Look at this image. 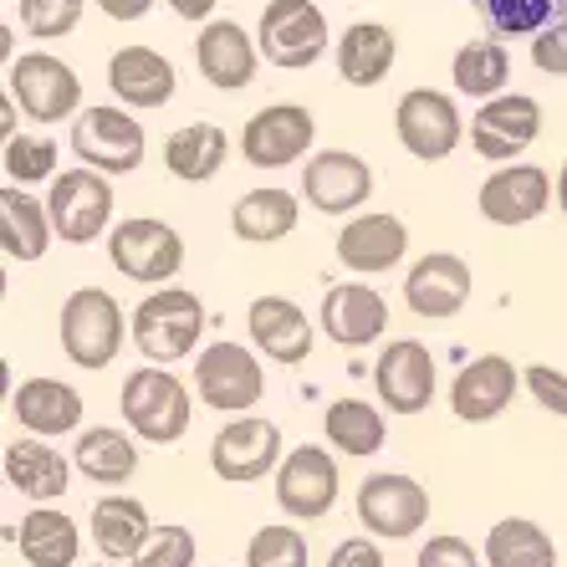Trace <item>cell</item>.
Wrapping results in <instances>:
<instances>
[{"mask_svg":"<svg viewBox=\"0 0 567 567\" xmlns=\"http://www.w3.org/2000/svg\"><path fill=\"white\" fill-rule=\"evenodd\" d=\"M6 481L31 502H56L72 486V465H66L62 450H52V440L21 435L6 445Z\"/></svg>","mask_w":567,"mask_h":567,"instance_id":"27","label":"cell"},{"mask_svg":"<svg viewBox=\"0 0 567 567\" xmlns=\"http://www.w3.org/2000/svg\"><path fill=\"white\" fill-rule=\"evenodd\" d=\"M328 567H383V553H379V542H369V537H348L332 547Z\"/></svg>","mask_w":567,"mask_h":567,"instance_id":"46","label":"cell"},{"mask_svg":"<svg viewBox=\"0 0 567 567\" xmlns=\"http://www.w3.org/2000/svg\"><path fill=\"white\" fill-rule=\"evenodd\" d=\"M174 62L164 52H154V47H118V52L107 56V87L118 93V103L138 107V113H148V107H164L174 97Z\"/></svg>","mask_w":567,"mask_h":567,"instance_id":"24","label":"cell"},{"mask_svg":"<svg viewBox=\"0 0 567 567\" xmlns=\"http://www.w3.org/2000/svg\"><path fill=\"white\" fill-rule=\"evenodd\" d=\"M532 66L547 72V78H567V16L532 41Z\"/></svg>","mask_w":567,"mask_h":567,"instance_id":"45","label":"cell"},{"mask_svg":"<svg viewBox=\"0 0 567 567\" xmlns=\"http://www.w3.org/2000/svg\"><path fill=\"white\" fill-rule=\"evenodd\" d=\"M297 215H302V205H297V195L291 189H251V195L236 199V210H230V230H236L246 246H277V240H287L291 230H297Z\"/></svg>","mask_w":567,"mask_h":567,"instance_id":"31","label":"cell"},{"mask_svg":"<svg viewBox=\"0 0 567 567\" xmlns=\"http://www.w3.org/2000/svg\"><path fill=\"white\" fill-rule=\"evenodd\" d=\"M205 332V302L185 287H158L133 307V348L148 363H179L199 348Z\"/></svg>","mask_w":567,"mask_h":567,"instance_id":"3","label":"cell"},{"mask_svg":"<svg viewBox=\"0 0 567 567\" xmlns=\"http://www.w3.org/2000/svg\"><path fill=\"white\" fill-rule=\"evenodd\" d=\"M118 410H123V424L138 440H148V445L185 440L189 420H195L189 389L169 369H133L118 389Z\"/></svg>","mask_w":567,"mask_h":567,"instance_id":"2","label":"cell"},{"mask_svg":"<svg viewBox=\"0 0 567 567\" xmlns=\"http://www.w3.org/2000/svg\"><path fill=\"white\" fill-rule=\"evenodd\" d=\"M56 169V144L52 138H37V133H16L6 138V179L11 185H37V179H52Z\"/></svg>","mask_w":567,"mask_h":567,"instance_id":"39","label":"cell"},{"mask_svg":"<svg viewBox=\"0 0 567 567\" xmlns=\"http://www.w3.org/2000/svg\"><path fill=\"white\" fill-rule=\"evenodd\" d=\"M373 195V169L348 148H322L302 164V199L317 215H353Z\"/></svg>","mask_w":567,"mask_h":567,"instance_id":"16","label":"cell"},{"mask_svg":"<svg viewBox=\"0 0 567 567\" xmlns=\"http://www.w3.org/2000/svg\"><path fill=\"white\" fill-rule=\"evenodd\" d=\"M542 138V103L527 93H502L471 118V148L491 164H512Z\"/></svg>","mask_w":567,"mask_h":567,"instance_id":"14","label":"cell"},{"mask_svg":"<svg viewBox=\"0 0 567 567\" xmlns=\"http://www.w3.org/2000/svg\"><path fill=\"white\" fill-rule=\"evenodd\" d=\"M317 328L328 332L338 348H369L389 328V302L373 287H363V281H343V287H332L322 297Z\"/></svg>","mask_w":567,"mask_h":567,"instance_id":"23","label":"cell"},{"mask_svg":"<svg viewBox=\"0 0 567 567\" xmlns=\"http://www.w3.org/2000/svg\"><path fill=\"white\" fill-rule=\"evenodd\" d=\"M516 383L522 379H516L512 358L481 353L455 373V383H450V410H455V420H465V424H491L512 410Z\"/></svg>","mask_w":567,"mask_h":567,"instance_id":"21","label":"cell"},{"mask_svg":"<svg viewBox=\"0 0 567 567\" xmlns=\"http://www.w3.org/2000/svg\"><path fill=\"white\" fill-rule=\"evenodd\" d=\"M358 522H363L373 537L404 542L430 522V491L404 471H379L358 486Z\"/></svg>","mask_w":567,"mask_h":567,"instance_id":"12","label":"cell"},{"mask_svg":"<svg viewBox=\"0 0 567 567\" xmlns=\"http://www.w3.org/2000/svg\"><path fill=\"white\" fill-rule=\"evenodd\" d=\"M394 133L404 154L420 158V164H440L461 148L465 138V118L455 97L450 93H435V87H410V93L399 97L394 107Z\"/></svg>","mask_w":567,"mask_h":567,"instance_id":"9","label":"cell"},{"mask_svg":"<svg viewBox=\"0 0 567 567\" xmlns=\"http://www.w3.org/2000/svg\"><path fill=\"white\" fill-rule=\"evenodd\" d=\"M107 21H144L154 11V0H97Z\"/></svg>","mask_w":567,"mask_h":567,"instance_id":"47","label":"cell"},{"mask_svg":"<svg viewBox=\"0 0 567 567\" xmlns=\"http://www.w3.org/2000/svg\"><path fill=\"white\" fill-rule=\"evenodd\" d=\"M557 205H563V215H567V158H563V169H557Z\"/></svg>","mask_w":567,"mask_h":567,"instance_id":"50","label":"cell"},{"mask_svg":"<svg viewBox=\"0 0 567 567\" xmlns=\"http://www.w3.org/2000/svg\"><path fill=\"white\" fill-rule=\"evenodd\" d=\"M256 41H261V56L281 72H302L317 56L328 52V16L317 0H266L261 27H256Z\"/></svg>","mask_w":567,"mask_h":567,"instance_id":"5","label":"cell"},{"mask_svg":"<svg viewBox=\"0 0 567 567\" xmlns=\"http://www.w3.org/2000/svg\"><path fill=\"white\" fill-rule=\"evenodd\" d=\"M322 435H328L332 450H343V455H379L389 430H383V414L373 410L369 399H338L322 414Z\"/></svg>","mask_w":567,"mask_h":567,"instance_id":"38","label":"cell"},{"mask_svg":"<svg viewBox=\"0 0 567 567\" xmlns=\"http://www.w3.org/2000/svg\"><path fill=\"white\" fill-rule=\"evenodd\" d=\"M169 11L179 16V21H210L215 0H169Z\"/></svg>","mask_w":567,"mask_h":567,"instance_id":"48","label":"cell"},{"mask_svg":"<svg viewBox=\"0 0 567 567\" xmlns=\"http://www.w3.org/2000/svg\"><path fill=\"white\" fill-rule=\"evenodd\" d=\"M0 133L6 138H16V97L6 93V103H0Z\"/></svg>","mask_w":567,"mask_h":567,"instance_id":"49","label":"cell"},{"mask_svg":"<svg viewBox=\"0 0 567 567\" xmlns=\"http://www.w3.org/2000/svg\"><path fill=\"white\" fill-rule=\"evenodd\" d=\"M338 461L322 445H297L277 471V506L291 522H322L338 506Z\"/></svg>","mask_w":567,"mask_h":567,"instance_id":"15","label":"cell"},{"mask_svg":"<svg viewBox=\"0 0 567 567\" xmlns=\"http://www.w3.org/2000/svg\"><path fill=\"white\" fill-rule=\"evenodd\" d=\"M107 261L138 287H164L185 266V240H179V230L169 220L133 215V220H118L107 230Z\"/></svg>","mask_w":567,"mask_h":567,"instance_id":"4","label":"cell"},{"mask_svg":"<svg viewBox=\"0 0 567 567\" xmlns=\"http://www.w3.org/2000/svg\"><path fill=\"white\" fill-rule=\"evenodd\" d=\"M527 389L532 399H537L547 414H557V420H567V373H557L553 363H527Z\"/></svg>","mask_w":567,"mask_h":567,"instance_id":"43","label":"cell"},{"mask_svg":"<svg viewBox=\"0 0 567 567\" xmlns=\"http://www.w3.org/2000/svg\"><path fill=\"white\" fill-rule=\"evenodd\" d=\"M410 251V230L399 215H348V225L338 230V261L353 271V277H379V271H394Z\"/></svg>","mask_w":567,"mask_h":567,"instance_id":"22","label":"cell"},{"mask_svg":"<svg viewBox=\"0 0 567 567\" xmlns=\"http://www.w3.org/2000/svg\"><path fill=\"white\" fill-rule=\"evenodd\" d=\"M486 557H475V547L465 537H450V532H440V537H430L420 547V557H414V567H481Z\"/></svg>","mask_w":567,"mask_h":567,"instance_id":"44","label":"cell"},{"mask_svg":"<svg viewBox=\"0 0 567 567\" xmlns=\"http://www.w3.org/2000/svg\"><path fill=\"white\" fill-rule=\"evenodd\" d=\"M506 78H512V56H506L502 41H465L461 52H455V62H450V82H455V93L481 97V103L502 97Z\"/></svg>","mask_w":567,"mask_h":567,"instance_id":"37","label":"cell"},{"mask_svg":"<svg viewBox=\"0 0 567 567\" xmlns=\"http://www.w3.org/2000/svg\"><path fill=\"white\" fill-rule=\"evenodd\" d=\"M225 158H230V138H225L220 123H185V128H174L169 144H164V164H169V174L185 179V185L215 179V174L225 169Z\"/></svg>","mask_w":567,"mask_h":567,"instance_id":"32","label":"cell"},{"mask_svg":"<svg viewBox=\"0 0 567 567\" xmlns=\"http://www.w3.org/2000/svg\"><path fill=\"white\" fill-rule=\"evenodd\" d=\"M399 62V37L379 21H358L338 37V78L348 87H379Z\"/></svg>","mask_w":567,"mask_h":567,"instance_id":"28","label":"cell"},{"mask_svg":"<svg viewBox=\"0 0 567 567\" xmlns=\"http://www.w3.org/2000/svg\"><path fill=\"white\" fill-rule=\"evenodd\" d=\"M52 210L47 199H31L21 185L0 189V246L11 261H41L52 246Z\"/></svg>","mask_w":567,"mask_h":567,"instance_id":"29","label":"cell"},{"mask_svg":"<svg viewBox=\"0 0 567 567\" xmlns=\"http://www.w3.org/2000/svg\"><path fill=\"white\" fill-rule=\"evenodd\" d=\"M6 93L37 123H62L82 107V78L52 52H21L6 66Z\"/></svg>","mask_w":567,"mask_h":567,"instance_id":"6","label":"cell"},{"mask_svg":"<svg viewBox=\"0 0 567 567\" xmlns=\"http://www.w3.org/2000/svg\"><path fill=\"white\" fill-rule=\"evenodd\" d=\"M148 537H154V522L138 496H103L93 506V542L107 563H133Z\"/></svg>","mask_w":567,"mask_h":567,"instance_id":"30","label":"cell"},{"mask_svg":"<svg viewBox=\"0 0 567 567\" xmlns=\"http://www.w3.org/2000/svg\"><path fill=\"white\" fill-rule=\"evenodd\" d=\"M246 567H307V537L287 522H271L246 542Z\"/></svg>","mask_w":567,"mask_h":567,"instance_id":"40","label":"cell"},{"mask_svg":"<svg viewBox=\"0 0 567 567\" xmlns=\"http://www.w3.org/2000/svg\"><path fill=\"white\" fill-rule=\"evenodd\" d=\"M195 394L205 410H220V414L256 410L266 394L261 358L246 343H210L195 358Z\"/></svg>","mask_w":567,"mask_h":567,"instance_id":"8","label":"cell"},{"mask_svg":"<svg viewBox=\"0 0 567 567\" xmlns=\"http://www.w3.org/2000/svg\"><path fill=\"white\" fill-rule=\"evenodd\" d=\"M133 430H113V424H97V430H82L78 440V471L97 486H128L138 475V445H133Z\"/></svg>","mask_w":567,"mask_h":567,"instance_id":"33","label":"cell"},{"mask_svg":"<svg viewBox=\"0 0 567 567\" xmlns=\"http://www.w3.org/2000/svg\"><path fill=\"white\" fill-rule=\"evenodd\" d=\"M16 11L37 41H62L66 31H78L82 0H16Z\"/></svg>","mask_w":567,"mask_h":567,"instance_id":"41","label":"cell"},{"mask_svg":"<svg viewBox=\"0 0 567 567\" xmlns=\"http://www.w3.org/2000/svg\"><path fill=\"white\" fill-rule=\"evenodd\" d=\"M312 138H317V118L297 103H271L261 113H251L246 133H240V154L251 169H287L312 158Z\"/></svg>","mask_w":567,"mask_h":567,"instance_id":"13","label":"cell"},{"mask_svg":"<svg viewBox=\"0 0 567 567\" xmlns=\"http://www.w3.org/2000/svg\"><path fill=\"white\" fill-rule=\"evenodd\" d=\"M287 461V445H281V424L261 420V414H240V420L220 424V435L210 440V471L230 486H251L277 475Z\"/></svg>","mask_w":567,"mask_h":567,"instance_id":"7","label":"cell"},{"mask_svg":"<svg viewBox=\"0 0 567 567\" xmlns=\"http://www.w3.org/2000/svg\"><path fill=\"white\" fill-rule=\"evenodd\" d=\"M123 338H133V322L123 317L113 291L78 287L62 302V353L78 369H107L123 353Z\"/></svg>","mask_w":567,"mask_h":567,"instance_id":"1","label":"cell"},{"mask_svg":"<svg viewBox=\"0 0 567 567\" xmlns=\"http://www.w3.org/2000/svg\"><path fill=\"white\" fill-rule=\"evenodd\" d=\"M486 567H557V547L553 537L527 522V516H506L486 532Z\"/></svg>","mask_w":567,"mask_h":567,"instance_id":"35","label":"cell"},{"mask_svg":"<svg viewBox=\"0 0 567 567\" xmlns=\"http://www.w3.org/2000/svg\"><path fill=\"white\" fill-rule=\"evenodd\" d=\"M195 66L199 78L220 87V93H240L256 82V66H261V41H251V31L240 21H205L195 41Z\"/></svg>","mask_w":567,"mask_h":567,"instance_id":"19","label":"cell"},{"mask_svg":"<svg viewBox=\"0 0 567 567\" xmlns=\"http://www.w3.org/2000/svg\"><path fill=\"white\" fill-rule=\"evenodd\" d=\"M471 6L496 41H537L567 16V0H471Z\"/></svg>","mask_w":567,"mask_h":567,"instance_id":"36","label":"cell"},{"mask_svg":"<svg viewBox=\"0 0 567 567\" xmlns=\"http://www.w3.org/2000/svg\"><path fill=\"white\" fill-rule=\"evenodd\" d=\"M471 266L461 261L455 251H430L424 261L410 266V277H404V302H410L414 317H430V322H445V317L465 312L471 302Z\"/></svg>","mask_w":567,"mask_h":567,"instance_id":"20","label":"cell"},{"mask_svg":"<svg viewBox=\"0 0 567 567\" xmlns=\"http://www.w3.org/2000/svg\"><path fill=\"white\" fill-rule=\"evenodd\" d=\"M16 542H21V557H27L31 567H72L78 563V547H82L72 516L52 512V506H37V512L21 516Z\"/></svg>","mask_w":567,"mask_h":567,"instance_id":"34","label":"cell"},{"mask_svg":"<svg viewBox=\"0 0 567 567\" xmlns=\"http://www.w3.org/2000/svg\"><path fill=\"white\" fill-rule=\"evenodd\" d=\"M113 185L107 174L97 169H66L52 179V195H47V210H52V230L66 246H93L97 236L113 220Z\"/></svg>","mask_w":567,"mask_h":567,"instance_id":"11","label":"cell"},{"mask_svg":"<svg viewBox=\"0 0 567 567\" xmlns=\"http://www.w3.org/2000/svg\"><path fill=\"white\" fill-rule=\"evenodd\" d=\"M144 123L128 107H82L72 123V154L97 174H133L144 164Z\"/></svg>","mask_w":567,"mask_h":567,"instance_id":"10","label":"cell"},{"mask_svg":"<svg viewBox=\"0 0 567 567\" xmlns=\"http://www.w3.org/2000/svg\"><path fill=\"white\" fill-rule=\"evenodd\" d=\"M246 328H251L256 353H266L271 363H302L317 338L307 312L291 297H256L246 312Z\"/></svg>","mask_w":567,"mask_h":567,"instance_id":"25","label":"cell"},{"mask_svg":"<svg viewBox=\"0 0 567 567\" xmlns=\"http://www.w3.org/2000/svg\"><path fill=\"white\" fill-rule=\"evenodd\" d=\"M128 567H195V532L189 527H154L144 553Z\"/></svg>","mask_w":567,"mask_h":567,"instance_id":"42","label":"cell"},{"mask_svg":"<svg viewBox=\"0 0 567 567\" xmlns=\"http://www.w3.org/2000/svg\"><path fill=\"white\" fill-rule=\"evenodd\" d=\"M373 389L389 414H424L435 399V358L420 338H394L373 363Z\"/></svg>","mask_w":567,"mask_h":567,"instance_id":"17","label":"cell"},{"mask_svg":"<svg viewBox=\"0 0 567 567\" xmlns=\"http://www.w3.org/2000/svg\"><path fill=\"white\" fill-rule=\"evenodd\" d=\"M11 414L21 420L27 435L56 440V435H72L82 424V394L62 379H27L11 394Z\"/></svg>","mask_w":567,"mask_h":567,"instance_id":"26","label":"cell"},{"mask_svg":"<svg viewBox=\"0 0 567 567\" xmlns=\"http://www.w3.org/2000/svg\"><path fill=\"white\" fill-rule=\"evenodd\" d=\"M97 567H107V563H97Z\"/></svg>","mask_w":567,"mask_h":567,"instance_id":"51","label":"cell"},{"mask_svg":"<svg viewBox=\"0 0 567 567\" xmlns=\"http://www.w3.org/2000/svg\"><path fill=\"white\" fill-rule=\"evenodd\" d=\"M557 195V179L542 164H502V169L491 174L475 205L486 215L491 225H532Z\"/></svg>","mask_w":567,"mask_h":567,"instance_id":"18","label":"cell"}]
</instances>
